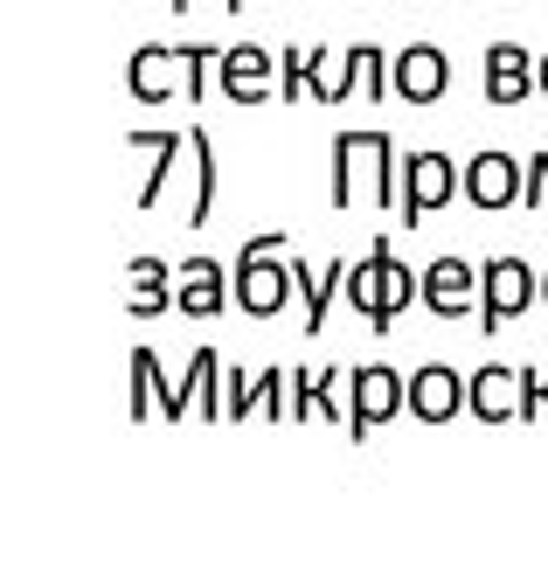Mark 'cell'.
<instances>
[{"label": "cell", "instance_id": "6da1fadb", "mask_svg": "<svg viewBox=\"0 0 548 569\" xmlns=\"http://www.w3.org/2000/svg\"><path fill=\"white\" fill-rule=\"evenodd\" d=\"M361 194H375V202H402V153H396V139L389 132H333V202L340 209H355Z\"/></svg>", "mask_w": 548, "mask_h": 569}, {"label": "cell", "instance_id": "7a4b0ae2", "mask_svg": "<svg viewBox=\"0 0 548 569\" xmlns=\"http://www.w3.org/2000/svg\"><path fill=\"white\" fill-rule=\"evenodd\" d=\"M229 271H237V306L250 320H271V312L299 299V271H292V243L285 237H250Z\"/></svg>", "mask_w": 548, "mask_h": 569}, {"label": "cell", "instance_id": "3957f363", "mask_svg": "<svg viewBox=\"0 0 548 569\" xmlns=\"http://www.w3.org/2000/svg\"><path fill=\"white\" fill-rule=\"evenodd\" d=\"M355 91L368 98H389L396 91V56L382 42H348V49H320V63H312V104H348Z\"/></svg>", "mask_w": 548, "mask_h": 569}, {"label": "cell", "instance_id": "277c9868", "mask_svg": "<svg viewBox=\"0 0 548 569\" xmlns=\"http://www.w3.org/2000/svg\"><path fill=\"white\" fill-rule=\"evenodd\" d=\"M417 278H424V271H410V264H402L396 250H389V237H382V243H368V258L348 271V306L361 312L368 327H382V333H389L396 312H402V306H417Z\"/></svg>", "mask_w": 548, "mask_h": 569}, {"label": "cell", "instance_id": "5b68a950", "mask_svg": "<svg viewBox=\"0 0 548 569\" xmlns=\"http://www.w3.org/2000/svg\"><path fill=\"white\" fill-rule=\"evenodd\" d=\"M451 194H466V167H458L451 153L438 147H417L402 153V202H396V222L402 230H417V222H430Z\"/></svg>", "mask_w": 548, "mask_h": 569}, {"label": "cell", "instance_id": "8992f818", "mask_svg": "<svg viewBox=\"0 0 548 569\" xmlns=\"http://www.w3.org/2000/svg\"><path fill=\"white\" fill-rule=\"evenodd\" d=\"M541 299V271L528 258H514V250H494V258L479 264V327L500 333L507 320H521V312Z\"/></svg>", "mask_w": 548, "mask_h": 569}, {"label": "cell", "instance_id": "52a82bcc", "mask_svg": "<svg viewBox=\"0 0 548 569\" xmlns=\"http://www.w3.org/2000/svg\"><path fill=\"white\" fill-rule=\"evenodd\" d=\"M348 403H355L348 438H368L375 423L410 410V376H396L389 361H361V368H348Z\"/></svg>", "mask_w": 548, "mask_h": 569}, {"label": "cell", "instance_id": "ba28073f", "mask_svg": "<svg viewBox=\"0 0 548 569\" xmlns=\"http://www.w3.org/2000/svg\"><path fill=\"white\" fill-rule=\"evenodd\" d=\"M417 306L430 312V320H466V312H479V264L430 258L424 278H417Z\"/></svg>", "mask_w": 548, "mask_h": 569}, {"label": "cell", "instance_id": "9c48e42d", "mask_svg": "<svg viewBox=\"0 0 548 569\" xmlns=\"http://www.w3.org/2000/svg\"><path fill=\"white\" fill-rule=\"evenodd\" d=\"M521 194H528V160H514V153H500V147H486V153L466 160V202H472V209L500 216V209L521 202Z\"/></svg>", "mask_w": 548, "mask_h": 569}, {"label": "cell", "instance_id": "30bf717a", "mask_svg": "<svg viewBox=\"0 0 548 569\" xmlns=\"http://www.w3.org/2000/svg\"><path fill=\"white\" fill-rule=\"evenodd\" d=\"M479 91H486V104H521L528 91H541V56L521 49V42H486Z\"/></svg>", "mask_w": 548, "mask_h": 569}, {"label": "cell", "instance_id": "8fae6325", "mask_svg": "<svg viewBox=\"0 0 548 569\" xmlns=\"http://www.w3.org/2000/svg\"><path fill=\"white\" fill-rule=\"evenodd\" d=\"M466 403H472V376H458L451 361H424L410 376V417L417 423H451Z\"/></svg>", "mask_w": 548, "mask_h": 569}, {"label": "cell", "instance_id": "7c38bea8", "mask_svg": "<svg viewBox=\"0 0 548 569\" xmlns=\"http://www.w3.org/2000/svg\"><path fill=\"white\" fill-rule=\"evenodd\" d=\"M278 91V56L265 42H229L222 49V98L229 104H265Z\"/></svg>", "mask_w": 548, "mask_h": 569}, {"label": "cell", "instance_id": "4fadbf2b", "mask_svg": "<svg viewBox=\"0 0 548 569\" xmlns=\"http://www.w3.org/2000/svg\"><path fill=\"white\" fill-rule=\"evenodd\" d=\"M292 417V368H237L229 361V417Z\"/></svg>", "mask_w": 548, "mask_h": 569}, {"label": "cell", "instance_id": "5bb4252c", "mask_svg": "<svg viewBox=\"0 0 548 569\" xmlns=\"http://www.w3.org/2000/svg\"><path fill=\"white\" fill-rule=\"evenodd\" d=\"M175 312H195V320H216V312L237 299V271H222V258H188L175 264Z\"/></svg>", "mask_w": 548, "mask_h": 569}, {"label": "cell", "instance_id": "9a60e30c", "mask_svg": "<svg viewBox=\"0 0 548 569\" xmlns=\"http://www.w3.org/2000/svg\"><path fill=\"white\" fill-rule=\"evenodd\" d=\"M445 91H451V56L438 42L396 49V98L402 104H430V98H445Z\"/></svg>", "mask_w": 548, "mask_h": 569}, {"label": "cell", "instance_id": "2e32d148", "mask_svg": "<svg viewBox=\"0 0 548 569\" xmlns=\"http://www.w3.org/2000/svg\"><path fill=\"white\" fill-rule=\"evenodd\" d=\"M126 83H132V98L139 104H167L175 91H188V70H181V42L167 49V42H147V49H132V63H126Z\"/></svg>", "mask_w": 548, "mask_h": 569}, {"label": "cell", "instance_id": "e0dca14e", "mask_svg": "<svg viewBox=\"0 0 548 569\" xmlns=\"http://www.w3.org/2000/svg\"><path fill=\"white\" fill-rule=\"evenodd\" d=\"M472 417H486V423L528 417V382H521V368H507V361H486L479 376H472Z\"/></svg>", "mask_w": 548, "mask_h": 569}, {"label": "cell", "instance_id": "ac0fdd59", "mask_svg": "<svg viewBox=\"0 0 548 569\" xmlns=\"http://www.w3.org/2000/svg\"><path fill=\"white\" fill-rule=\"evenodd\" d=\"M126 147H132V153H153V160H147V181L132 188V202H139V209H153L160 194H167V174H175V160L188 153V132H175V126H167V132H126Z\"/></svg>", "mask_w": 548, "mask_h": 569}, {"label": "cell", "instance_id": "d6986e66", "mask_svg": "<svg viewBox=\"0 0 548 569\" xmlns=\"http://www.w3.org/2000/svg\"><path fill=\"white\" fill-rule=\"evenodd\" d=\"M340 368H292V417L299 423H312V417H340L348 423L355 417V403H340Z\"/></svg>", "mask_w": 548, "mask_h": 569}, {"label": "cell", "instance_id": "ffe728a7", "mask_svg": "<svg viewBox=\"0 0 548 569\" xmlns=\"http://www.w3.org/2000/svg\"><path fill=\"white\" fill-rule=\"evenodd\" d=\"M292 271H299V299H306V327H327V312H333V299H348V271L355 264H306V258H292Z\"/></svg>", "mask_w": 548, "mask_h": 569}, {"label": "cell", "instance_id": "44dd1931", "mask_svg": "<svg viewBox=\"0 0 548 569\" xmlns=\"http://www.w3.org/2000/svg\"><path fill=\"white\" fill-rule=\"evenodd\" d=\"M175 278L181 271H167V258H132V271H126V306L139 312V320H153V312L175 306Z\"/></svg>", "mask_w": 548, "mask_h": 569}, {"label": "cell", "instance_id": "7402d4cb", "mask_svg": "<svg viewBox=\"0 0 548 569\" xmlns=\"http://www.w3.org/2000/svg\"><path fill=\"white\" fill-rule=\"evenodd\" d=\"M188 147H195V209H188V222H209L216 216V181H222V160H216V139L209 132H188Z\"/></svg>", "mask_w": 548, "mask_h": 569}, {"label": "cell", "instance_id": "603a6c76", "mask_svg": "<svg viewBox=\"0 0 548 569\" xmlns=\"http://www.w3.org/2000/svg\"><path fill=\"white\" fill-rule=\"evenodd\" d=\"M160 396H167V382H160V355H153V348H132V417H153Z\"/></svg>", "mask_w": 548, "mask_h": 569}, {"label": "cell", "instance_id": "cb8c5ba5", "mask_svg": "<svg viewBox=\"0 0 548 569\" xmlns=\"http://www.w3.org/2000/svg\"><path fill=\"white\" fill-rule=\"evenodd\" d=\"M181 70H188V104H201L209 98V77L222 70V42H181Z\"/></svg>", "mask_w": 548, "mask_h": 569}, {"label": "cell", "instance_id": "d4e9b609", "mask_svg": "<svg viewBox=\"0 0 548 569\" xmlns=\"http://www.w3.org/2000/svg\"><path fill=\"white\" fill-rule=\"evenodd\" d=\"M521 209H548V153H528V194Z\"/></svg>", "mask_w": 548, "mask_h": 569}, {"label": "cell", "instance_id": "484cf974", "mask_svg": "<svg viewBox=\"0 0 548 569\" xmlns=\"http://www.w3.org/2000/svg\"><path fill=\"white\" fill-rule=\"evenodd\" d=\"M521 382H528V417H548V361H528Z\"/></svg>", "mask_w": 548, "mask_h": 569}, {"label": "cell", "instance_id": "4316f807", "mask_svg": "<svg viewBox=\"0 0 548 569\" xmlns=\"http://www.w3.org/2000/svg\"><path fill=\"white\" fill-rule=\"evenodd\" d=\"M167 8H195V0H167ZM222 8H243V0H222Z\"/></svg>", "mask_w": 548, "mask_h": 569}, {"label": "cell", "instance_id": "83f0119b", "mask_svg": "<svg viewBox=\"0 0 548 569\" xmlns=\"http://www.w3.org/2000/svg\"><path fill=\"white\" fill-rule=\"evenodd\" d=\"M541 98H548V49H541Z\"/></svg>", "mask_w": 548, "mask_h": 569}, {"label": "cell", "instance_id": "f1b7e54d", "mask_svg": "<svg viewBox=\"0 0 548 569\" xmlns=\"http://www.w3.org/2000/svg\"><path fill=\"white\" fill-rule=\"evenodd\" d=\"M541 306H548V271H541Z\"/></svg>", "mask_w": 548, "mask_h": 569}]
</instances>
